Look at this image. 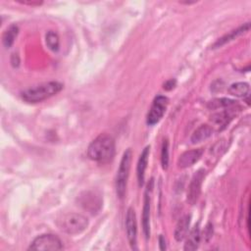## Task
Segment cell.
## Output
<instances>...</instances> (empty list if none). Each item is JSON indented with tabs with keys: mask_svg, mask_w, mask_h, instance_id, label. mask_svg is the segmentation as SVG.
Returning <instances> with one entry per match:
<instances>
[{
	"mask_svg": "<svg viewBox=\"0 0 251 251\" xmlns=\"http://www.w3.org/2000/svg\"><path fill=\"white\" fill-rule=\"evenodd\" d=\"M115 154V141L112 136L106 133L98 135L88 146L87 155L89 159L99 162L107 163L113 159Z\"/></svg>",
	"mask_w": 251,
	"mask_h": 251,
	"instance_id": "cell-1",
	"label": "cell"
},
{
	"mask_svg": "<svg viewBox=\"0 0 251 251\" xmlns=\"http://www.w3.org/2000/svg\"><path fill=\"white\" fill-rule=\"evenodd\" d=\"M62 88L63 85L60 82L49 81L25 90L22 93V98L28 103H38L57 94Z\"/></svg>",
	"mask_w": 251,
	"mask_h": 251,
	"instance_id": "cell-2",
	"label": "cell"
},
{
	"mask_svg": "<svg viewBox=\"0 0 251 251\" xmlns=\"http://www.w3.org/2000/svg\"><path fill=\"white\" fill-rule=\"evenodd\" d=\"M56 223L62 231L71 235L81 233L88 226L87 218L77 213L63 214Z\"/></svg>",
	"mask_w": 251,
	"mask_h": 251,
	"instance_id": "cell-3",
	"label": "cell"
},
{
	"mask_svg": "<svg viewBox=\"0 0 251 251\" xmlns=\"http://www.w3.org/2000/svg\"><path fill=\"white\" fill-rule=\"evenodd\" d=\"M131 158H132V152L131 149H126L124 152V155L122 157L117 176H116V191L119 198L123 199L126 190V183L129 176V170H130V164H131Z\"/></svg>",
	"mask_w": 251,
	"mask_h": 251,
	"instance_id": "cell-4",
	"label": "cell"
},
{
	"mask_svg": "<svg viewBox=\"0 0 251 251\" xmlns=\"http://www.w3.org/2000/svg\"><path fill=\"white\" fill-rule=\"evenodd\" d=\"M63 248L62 241L54 234H42L37 236L28 247V250L39 251H53L61 250Z\"/></svg>",
	"mask_w": 251,
	"mask_h": 251,
	"instance_id": "cell-5",
	"label": "cell"
},
{
	"mask_svg": "<svg viewBox=\"0 0 251 251\" xmlns=\"http://www.w3.org/2000/svg\"><path fill=\"white\" fill-rule=\"evenodd\" d=\"M169 103V99L166 96L163 95H158L153 103L152 106L150 108V111L147 115V124L150 126H153L155 124H157L162 117L164 116L167 106Z\"/></svg>",
	"mask_w": 251,
	"mask_h": 251,
	"instance_id": "cell-6",
	"label": "cell"
},
{
	"mask_svg": "<svg viewBox=\"0 0 251 251\" xmlns=\"http://www.w3.org/2000/svg\"><path fill=\"white\" fill-rule=\"evenodd\" d=\"M204 176H205V171L203 169H200L194 174L193 177L190 180L188 190H187V202L190 205H194L199 198Z\"/></svg>",
	"mask_w": 251,
	"mask_h": 251,
	"instance_id": "cell-7",
	"label": "cell"
},
{
	"mask_svg": "<svg viewBox=\"0 0 251 251\" xmlns=\"http://www.w3.org/2000/svg\"><path fill=\"white\" fill-rule=\"evenodd\" d=\"M126 236L129 241V244L132 248H135L136 245V235H137V225H136V216L133 208H128L126 216Z\"/></svg>",
	"mask_w": 251,
	"mask_h": 251,
	"instance_id": "cell-8",
	"label": "cell"
},
{
	"mask_svg": "<svg viewBox=\"0 0 251 251\" xmlns=\"http://www.w3.org/2000/svg\"><path fill=\"white\" fill-rule=\"evenodd\" d=\"M153 179L150 180L148 183L145 194H144V205L142 210V226H143V233L146 238L150 236V194L149 192L152 190Z\"/></svg>",
	"mask_w": 251,
	"mask_h": 251,
	"instance_id": "cell-9",
	"label": "cell"
},
{
	"mask_svg": "<svg viewBox=\"0 0 251 251\" xmlns=\"http://www.w3.org/2000/svg\"><path fill=\"white\" fill-rule=\"evenodd\" d=\"M202 154H203V150L201 148L185 151L184 153H182L179 156L178 161H177V165L181 169L188 168V167L194 165L201 158Z\"/></svg>",
	"mask_w": 251,
	"mask_h": 251,
	"instance_id": "cell-10",
	"label": "cell"
},
{
	"mask_svg": "<svg viewBox=\"0 0 251 251\" xmlns=\"http://www.w3.org/2000/svg\"><path fill=\"white\" fill-rule=\"evenodd\" d=\"M233 115H234V113L231 109L228 110V111L225 110V111H222L220 113H216V114L212 115L210 120H211L212 124L218 127V129L222 130L227 126V124L232 119Z\"/></svg>",
	"mask_w": 251,
	"mask_h": 251,
	"instance_id": "cell-11",
	"label": "cell"
},
{
	"mask_svg": "<svg viewBox=\"0 0 251 251\" xmlns=\"http://www.w3.org/2000/svg\"><path fill=\"white\" fill-rule=\"evenodd\" d=\"M149 151L150 147L146 146L143 151L141 152L139 156V160L137 163V179H138V184L139 186H142L144 183V176H145V170L147 168V163H148V157H149Z\"/></svg>",
	"mask_w": 251,
	"mask_h": 251,
	"instance_id": "cell-12",
	"label": "cell"
},
{
	"mask_svg": "<svg viewBox=\"0 0 251 251\" xmlns=\"http://www.w3.org/2000/svg\"><path fill=\"white\" fill-rule=\"evenodd\" d=\"M189 225H190V216L189 215H185L178 220V222L176 226V228H175V232H174V235H175V238L176 241L180 242L186 237L188 229H189Z\"/></svg>",
	"mask_w": 251,
	"mask_h": 251,
	"instance_id": "cell-13",
	"label": "cell"
},
{
	"mask_svg": "<svg viewBox=\"0 0 251 251\" xmlns=\"http://www.w3.org/2000/svg\"><path fill=\"white\" fill-rule=\"evenodd\" d=\"M200 239H201L200 228H199V224H197L191 229V231L189 232V234L186 238V241H185V244H184V250H186V251L196 250L199 246Z\"/></svg>",
	"mask_w": 251,
	"mask_h": 251,
	"instance_id": "cell-14",
	"label": "cell"
},
{
	"mask_svg": "<svg viewBox=\"0 0 251 251\" xmlns=\"http://www.w3.org/2000/svg\"><path fill=\"white\" fill-rule=\"evenodd\" d=\"M249 27H250L249 23H246L245 25H243L242 26L238 27L237 29L232 30L231 32H229V33L226 34L225 36H223L222 38H220V39H219V40L214 44V47H220V46H222V45L226 44V42H229V41H231V40L235 39V38H236V37H238L239 35H241V34H243V33L247 32V31L249 30Z\"/></svg>",
	"mask_w": 251,
	"mask_h": 251,
	"instance_id": "cell-15",
	"label": "cell"
},
{
	"mask_svg": "<svg viewBox=\"0 0 251 251\" xmlns=\"http://www.w3.org/2000/svg\"><path fill=\"white\" fill-rule=\"evenodd\" d=\"M213 129L210 126L208 125H201L199 127H197L192 135H191V142L192 143H199L202 142L204 140H206L207 138H209L212 135Z\"/></svg>",
	"mask_w": 251,
	"mask_h": 251,
	"instance_id": "cell-16",
	"label": "cell"
},
{
	"mask_svg": "<svg viewBox=\"0 0 251 251\" xmlns=\"http://www.w3.org/2000/svg\"><path fill=\"white\" fill-rule=\"evenodd\" d=\"M228 93L235 97H245L249 93V84L246 82H235L232 83L228 88Z\"/></svg>",
	"mask_w": 251,
	"mask_h": 251,
	"instance_id": "cell-17",
	"label": "cell"
},
{
	"mask_svg": "<svg viewBox=\"0 0 251 251\" xmlns=\"http://www.w3.org/2000/svg\"><path fill=\"white\" fill-rule=\"evenodd\" d=\"M80 203L84 207V209L91 211V213H93L94 211L97 210V209H95L96 205H98V206L101 205L100 199L97 196H95L94 194H90V192H86L85 196L81 197Z\"/></svg>",
	"mask_w": 251,
	"mask_h": 251,
	"instance_id": "cell-18",
	"label": "cell"
},
{
	"mask_svg": "<svg viewBox=\"0 0 251 251\" xmlns=\"http://www.w3.org/2000/svg\"><path fill=\"white\" fill-rule=\"evenodd\" d=\"M19 32V27L16 25H10L3 33L2 36V42L4 44L5 47L9 48L12 46V44L14 43L17 35Z\"/></svg>",
	"mask_w": 251,
	"mask_h": 251,
	"instance_id": "cell-19",
	"label": "cell"
},
{
	"mask_svg": "<svg viewBox=\"0 0 251 251\" xmlns=\"http://www.w3.org/2000/svg\"><path fill=\"white\" fill-rule=\"evenodd\" d=\"M235 104L233 100L227 99V98H217L208 103V108L212 110L220 109V108H226V107H231Z\"/></svg>",
	"mask_w": 251,
	"mask_h": 251,
	"instance_id": "cell-20",
	"label": "cell"
},
{
	"mask_svg": "<svg viewBox=\"0 0 251 251\" xmlns=\"http://www.w3.org/2000/svg\"><path fill=\"white\" fill-rule=\"evenodd\" d=\"M46 44L52 51H58L59 49V37L58 34L52 30L46 33Z\"/></svg>",
	"mask_w": 251,
	"mask_h": 251,
	"instance_id": "cell-21",
	"label": "cell"
},
{
	"mask_svg": "<svg viewBox=\"0 0 251 251\" xmlns=\"http://www.w3.org/2000/svg\"><path fill=\"white\" fill-rule=\"evenodd\" d=\"M161 163L164 170L168 169L169 164V142L168 139H165L163 141L162 145V151H161Z\"/></svg>",
	"mask_w": 251,
	"mask_h": 251,
	"instance_id": "cell-22",
	"label": "cell"
},
{
	"mask_svg": "<svg viewBox=\"0 0 251 251\" xmlns=\"http://www.w3.org/2000/svg\"><path fill=\"white\" fill-rule=\"evenodd\" d=\"M212 235H213V226L211 224H208L204 230V240L208 242L212 238Z\"/></svg>",
	"mask_w": 251,
	"mask_h": 251,
	"instance_id": "cell-23",
	"label": "cell"
},
{
	"mask_svg": "<svg viewBox=\"0 0 251 251\" xmlns=\"http://www.w3.org/2000/svg\"><path fill=\"white\" fill-rule=\"evenodd\" d=\"M175 86H176V80H175V79H170V80H168V81H166V82L164 83V88H165L166 90H171V89H173Z\"/></svg>",
	"mask_w": 251,
	"mask_h": 251,
	"instance_id": "cell-24",
	"label": "cell"
},
{
	"mask_svg": "<svg viewBox=\"0 0 251 251\" xmlns=\"http://www.w3.org/2000/svg\"><path fill=\"white\" fill-rule=\"evenodd\" d=\"M159 244H160V249L161 250H165L166 249V241L163 235L159 236Z\"/></svg>",
	"mask_w": 251,
	"mask_h": 251,
	"instance_id": "cell-25",
	"label": "cell"
}]
</instances>
